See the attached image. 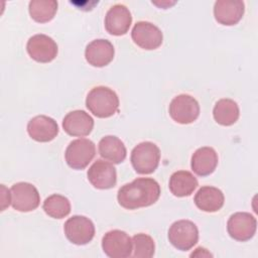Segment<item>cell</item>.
I'll return each instance as SVG.
<instances>
[{
	"label": "cell",
	"mask_w": 258,
	"mask_h": 258,
	"mask_svg": "<svg viewBox=\"0 0 258 258\" xmlns=\"http://www.w3.org/2000/svg\"><path fill=\"white\" fill-rule=\"evenodd\" d=\"M160 196L158 182L150 177H139L122 185L117 195L118 203L127 210L149 207L157 202Z\"/></svg>",
	"instance_id": "1"
},
{
	"label": "cell",
	"mask_w": 258,
	"mask_h": 258,
	"mask_svg": "<svg viewBox=\"0 0 258 258\" xmlns=\"http://www.w3.org/2000/svg\"><path fill=\"white\" fill-rule=\"evenodd\" d=\"M86 106L98 118H108L118 112L119 98L110 88L99 86L93 88L86 98Z\"/></svg>",
	"instance_id": "2"
},
{
	"label": "cell",
	"mask_w": 258,
	"mask_h": 258,
	"mask_svg": "<svg viewBox=\"0 0 258 258\" xmlns=\"http://www.w3.org/2000/svg\"><path fill=\"white\" fill-rule=\"evenodd\" d=\"M130 160L137 173L150 174L159 164L160 150L153 142L144 141L133 148Z\"/></svg>",
	"instance_id": "3"
},
{
	"label": "cell",
	"mask_w": 258,
	"mask_h": 258,
	"mask_svg": "<svg viewBox=\"0 0 258 258\" xmlns=\"http://www.w3.org/2000/svg\"><path fill=\"white\" fill-rule=\"evenodd\" d=\"M96 154V146L87 138L73 140L67 147L64 157L68 165L73 169H84L89 165Z\"/></svg>",
	"instance_id": "4"
},
{
	"label": "cell",
	"mask_w": 258,
	"mask_h": 258,
	"mask_svg": "<svg viewBox=\"0 0 258 258\" xmlns=\"http://www.w3.org/2000/svg\"><path fill=\"white\" fill-rule=\"evenodd\" d=\"M168 240L177 250L187 251L198 243V227L188 220L176 221L168 230Z\"/></svg>",
	"instance_id": "5"
},
{
	"label": "cell",
	"mask_w": 258,
	"mask_h": 258,
	"mask_svg": "<svg viewBox=\"0 0 258 258\" xmlns=\"http://www.w3.org/2000/svg\"><path fill=\"white\" fill-rule=\"evenodd\" d=\"M11 205L18 212H31L40 203V196L37 188L29 182L14 183L11 188Z\"/></svg>",
	"instance_id": "6"
},
{
	"label": "cell",
	"mask_w": 258,
	"mask_h": 258,
	"mask_svg": "<svg viewBox=\"0 0 258 258\" xmlns=\"http://www.w3.org/2000/svg\"><path fill=\"white\" fill-rule=\"evenodd\" d=\"M169 115L179 124H189L196 121L200 115L198 101L186 94H181L172 99L168 109Z\"/></svg>",
	"instance_id": "7"
},
{
	"label": "cell",
	"mask_w": 258,
	"mask_h": 258,
	"mask_svg": "<svg viewBox=\"0 0 258 258\" xmlns=\"http://www.w3.org/2000/svg\"><path fill=\"white\" fill-rule=\"evenodd\" d=\"M102 248L111 258H127L132 255V239L124 231L112 230L103 236Z\"/></svg>",
	"instance_id": "8"
},
{
	"label": "cell",
	"mask_w": 258,
	"mask_h": 258,
	"mask_svg": "<svg viewBox=\"0 0 258 258\" xmlns=\"http://www.w3.org/2000/svg\"><path fill=\"white\" fill-rule=\"evenodd\" d=\"M63 231L68 240L76 245H86L95 236V226L85 216H73L67 220Z\"/></svg>",
	"instance_id": "9"
},
{
	"label": "cell",
	"mask_w": 258,
	"mask_h": 258,
	"mask_svg": "<svg viewBox=\"0 0 258 258\" xmlns=\"http://www.w3.org/2000/svg\"><path fill=\"white\" fill-rule=\"evenodd\" d=\"M257 229V221L253 215L246 212L233 214L227 223L228 234L236 241L245 242L253 238Z\"/></svg>",
	"instance_id": "10"
},
{
	"label": "cell",
	"mask_w": 258,
	"mask_h": 258,
	"mask_svg": "<svg viewBox=\"0 0 258 258\" xmlns=\"http://www.w3.org/2000/svg\"><path fill=\"white\" fill-rule=\"evenodd\" d=\"M131 37L135 44L146 50L158 48L163 40L161 30L148 21H138L132 28Z\"/></svg>",
	"instance_id": "11"
},
{
	"label": "cell",
	"mask_w": 258,
	"mask_h": 258,
	"mask_svg": "<svg viewBox=\"0 0 258 258\" xmlns=\"http://www.w3.org/2000/svg\"><path fill=\"white\" fill-rule=\"evenodd\" d=\"M29 56L37 62H49L57 54L56 42L45 34H35L31 36L26 44Z\"/></svg>",
	"instance_id": "12"
},
{
	"label": "cell",
	"mask_w": 258,
	"mask_h": 258,
	"mask_svg": "<svg viewBox=\"0 0 258 258\" xmlns=\"http://www.w3.org/2000/svg\"><path fill=\"white\" fill-rule=\"evenodd\" d=\"M87 176L92 185L99 189H109L117 182V172L114 165L103 159H97L88 169Z\"/></svg>",
	"instance_id": "13"
},
{
	"label": "cell",
	"mask_w": 258,
	"mask_h": 258,
	"mask_svg": "<svg viewBox=\"0 0 258 258\" xmlns=\"http://www.w3.org/2000/svg\"><path fill=\"white\" fill-rule=\"evenodd\" d=\"M132 23V16L129 9L123 4L113 5L106 13L105 28L116 36L125 34Z\"/></svg>",
	"instance_id": "14"
},
{
	"label": "cell",
	"mask_w": 258,
	"mask_h": 258,
	"mask_svg": "<svg viewBox=\"0 0 258 258\" xmlns=\"http://www.w3.org/2000/svg\"><path fill=\"white\" fill-rule=\"evenodd\" d=\"M245 4L240 0H218L214 5L215 19L223 25H235L243 17Z\"/></svg>",
	"instance_id": "15"
},
{
	"label": "cell",
	"mask_w": 258,
	"mask_h": 258,
	"mask_svg": "<svg viewBox=\"0 0 258 258\" xmlns=\"http://www.w3.org/2000/svg\"><path fill=\"white\" fill-rule=\"evenodd\" d=\"M27 132L37 142H48L56 137L58 125L54 119L45 115H38L29 120Z\"/></svg>",
	"instance_id": "16"
},
{
	"label": "cell",
	"mask_w": 258,
	"mask_h": 258,
	"mask_svg": "<svg viewBox=\"0 0 258 258\" xmlns=\"http://www.w3.org/2000/svg\"><path fill=\"white\" fill-rule=\"evenodd\" d=\"M114 54V46L107 39H95L86 46L85 50L86 60L97 68L109 64L113 60Z\"/></svg>",
	"instance_id": "17"
},
{
	"label": "cell",
	"mask_w": 258,
	"mask_h": 258,
	"mask_svg": "<svg viewBox=\"0 0 258 258\" xmlns=\"http://www.w3.org/2000/svg\"><path fill=\"white\" fill-rule=\"evenodd\" d=\"M93 127V118L83 110L72 111L62 120V128L71 136H87L92 132Z\"/></svg>",
	"instance_id": "18"
},
{
	"label": "cell",
	"mask_w": 258,
	"mask_h": 258,
	"mask_svg": "<svg viewBox=\"0 0 258 258\" xmlns=\"http://www.w3.org/2000/svg\"><path fill=\"white\" fill-rule=\"evenodd\" d=\"M190 165L196 174L200 176L210 175L218 165V154L212 147H201L194 152Z\"/></svg>",
	"instance_id": "19"
},
{
	"label": "cell",
	"mask_w": 258,
	"mask_h": 258,
	"mask_svg": "<svg viewBox=\"0 0 258 258\" xmlns=\"http://www.w3.org/2000/svg\"><path fill=\"white\" fill-rule=\"evenodd\" d=\"M194 201L200 210L208 213H214L222 209L225 198L223 191L218 187L205 185L197 191Z\"/></svg>",
	"instance_id": "20"
},
{
	"label": "cell",
	"mask_w": 258,
	"mask_h": 258,
	"mask_svg": "<svg viewBox=\"0 0 258 258\" xmlns=\"http://www.w3.org/2000/svg\"><path fill=\"white\" fill-rule=\"evenodd\" d=\"M98 148L100 155L112 163H121L126 158V147L123 141L116 136L108 135L103 137L99 142Z\"/></svg>",
	"instance_id": "21"
},
{
	"label": "cell",
	"mask_w": 258,
	"mask_h": 258,
	"mask_svg": "<svg viewBox=\"0 0 258 258\" xmlns=\"http://www.w3.org/2000/svg\"><path fill=\"white\" fill-rule=\"evenodd\" d=\"M168 186L173 196L178 198L187 197L198 187V179L187 170H178L171 174Z\"/></svg>",
	"instance_id": "22"
},
{
	"label": "cell",
	"mask_w": 258,
	"mask_h": 258,
	"mask_svg": "<svg viewBox=\"0 0 258 258\" xmlns=\"http://www.w3.org/2000/svg\"><path fill=\"white\" fill-rule=\"evenodd\" d=\"M240 110L238 104L232 99L219 100L213 110L215 121L223 126H231L235 124L239 118Z\"/></svg>",
	"instance_id": "23"
},
{
	"label": "cell",
	"mask_w": 258,
	"mask_h": 258,
	"mask_svg": "<svg viewBox=\"0 0 258 258\" xmlns=\"http://www.w3.org/2000/svg\"><path fill=\"white\" fill-rule=\"evenodd\" d=\"M57 5L55 0H32L29 2L28 10L34 21L44 23L54 17L57 11Z\"/></svg>",
	"instance_id": "24"
},
{
	"label": "cell",
	"mask_w": 258,
	"mask_h": 258,
	"mask_svg": "<svg viewBox=\"0 0 258 258\" xmlns=\"http://www.w3.org/2000/svg\"><path fill=\"white\" fill-rule=\"evenodd\" d=\"M42 208L46 215L54 219H62L71 213V203L68 198L57 194L46 198Z\"/></svg>",
	"instance_id": "25"
},
{
	"label": "cell",
	"mask_w": 258,
	"mask_h": 258,
	"mask_svg": "<svg viewBox=\"0 0 258 258\" xmlns=\"http://www.w3.org/2000/svg\"><path fill=\"white\" fill-rule=\"evenodd\" d=\"M133 244V253L132 257L137 258H150L154 255L155 244L153 239L144 233L136 234L132 237Z\"/></svg>",
	"instance_id": "26"
},
{
	"label": "cell",
	"mask_w": 258,
	"mask_h": 258,
	"mask_svg": "<svg viewBox=\"0 0 258 258\" xmlns=\"http://www.w3.org/2000/svg\"><path fill=\"white\" fill-rule=\"evenodd\" d=\"M190 256H191V257H194V256H198V257H201V256H202V257H203V256H212V254H211L210 252H208L207 249L202 248V247H199V248L196 249L195 252H192V253L190 254Z\"/></svg>",
	"instance_id": "27"
}]
</instances>
